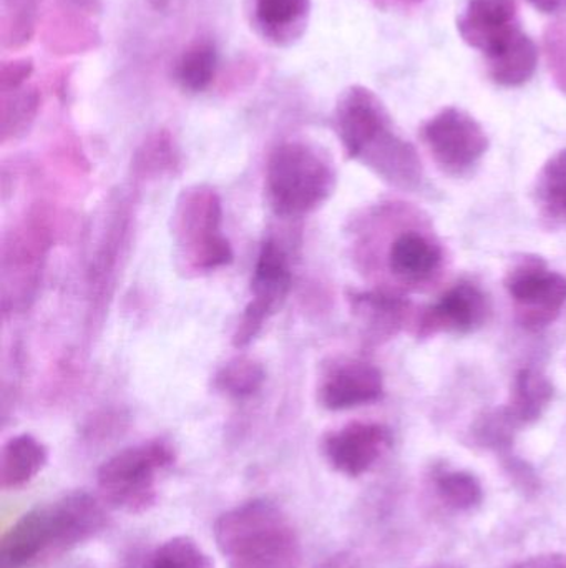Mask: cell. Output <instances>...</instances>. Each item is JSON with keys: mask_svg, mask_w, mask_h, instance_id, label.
<instances>
[{"mask_svg": "<svg viewBox=\"0 0 566 568\" xmlns=\"http://www.w3.org/2000/svg\"><path fill=\"white\" fill-rule=\"evenodd\" d=\"M335 122L349 159L364 163L398 189L421 186L424 173L418 150L395 132L388 109L372 90L362 85L344 90Z\"/></svg>", "mask_w": 566, "mask_h": 568, "instance_id": "6da1fadb", "label": "cell"}, {"mask_svg": "<svg viewBox=\"0 0 566 568\" xmlns=\"http://www.w3.org/2000/svg\"><path fill=\"white\" fill-rule=\"evenodd\" d=\"M215 540L229 568H301L302 546L285 513L269 500L239 504L218 517Z\"/></svg>", "mask_w": 566, "mask_h": 568, "instance_id": "7a4b0ae2", "label": "cell"}, {"mask_svg": "<svg viewBox=\"0 0 566 568\" xmlns=\"http://www.w3.org/2000/svg\"><path fill=\"white\" fill-rule=\"evenodd\" d=\"M331 165L305 143L279 145L269 156L266 193L276 215L302 216L318 209L331 195Z\"/></svg>", "mask_w": 566, "mask_h": 568, "instance_id": "3957f363", "label": "cell"}, {"mask_svg": "<svg viewBox=\"0 0 566 568\" xmlns=\"http://www.w3.org/2000/svg\"><path fill=\"white\" fill-rule=\"evenodd\" d=\"M173 463L175 450L165 440H150L120 450L96 474L102 503L126 514L148 513L158 499V476Z\"/></svg>", "mask_w": 566, "mask_h": 568, "instance_id": "277c9868", "label": "cell"}, {"mask_svg": "<svg viewBox=\"0 0 566 568\" xmlns=\"http://www.w3.org/2000/svg\"><path fill=\"white\" fill-rule=\"evenodd\" d=\"M422 142L434 162L447 173H464L488 150L484 126L465 110L447 106L422 125Z\"/></svg>", "mask_w": 566, "mask_h": 568, "instance_id": "5b68a950", "label": "cell"}, {"mask_svg": "<svg viewBox=\"0 0 566 568\" xmlns=\"http://www.w3.org/2000/svg\"><path fill=\"white\" fill-rule=\"evenodd\" d=\"M505 290L514 301L518 321L527 329L550 326L566 303V278L541 258H527L508 272Z\"/></svg>", "mask_w": 566, "mask_h": 568, "instance_id": "8992f818", "label": "cell"}, {"mask_svg": "<svg viewBox=\"0 0 566 568\" xmlns=\"http://www.w3.org/2000/svg\"><path fill=\"white\" fill-rule=\"evenodd\" d=\"M289 287H291V272H289L288 256L276 243H265L259 252L255 276H253V300L246 307L236 331L235 346H246L258 336L268 317L285 303Z\"/></svg>", "mask_w": 566, "mask_h": 568, "instance_id": "52a82bcc", "label": "cell"}, {"mask_svg": "<svg viewBox=\"0 0 566 568\" xmlns=\"http://www.w3.org/2000/svg\"><path fill=\"white\" fill-rule=\"evenodd\" d=\"M179 223L183 245L192 253L196 268L215 270L231 262V248L222 235V203L215 193H189Z\"/></svg>", "mask_w": 566, "mask_h": 568, "instance_id": "ba28073f", "label": "cell"}, {"mask_svg": "<svg viewBox=\"0 0 566 568\" xmlns=\"http://www.w3.org/2000/svg\"><path fill=\"white\" fill-rule=\"evenodd\" d=\"M491 306L477 284L461 282L449 287L431 306L425 307L415 324L419 337L439 333L469 334L484 326Z\"/></svg>", "mask_w": 566, "mask_h": 568, "instance_id": "9c48e42d", "label": "cell"}, {"mask_svg": "<svg viewBox=\"0 0 566 568\" xmlns=\"http://www.w3.org/2000/svg\"><path fill=\"white\" fill-rule=\"evenodd\" d=\"M457 30L471 49L488 59L522 32L517 0H469Z\"/></svg>", "mask_w": 566, "mask_h": 568, "instance_id": "30bf717a", "label": "cell"}, {"mask_svg": "<svg viewBox=\"0 0 566 568\" xmlns=\"http://www.w3.org/2000/svg\"><path fill=\"white\" fill-rule=\"evenodd\" d=\"M388 446L389 430L381 424L351 423L326 437L325 454L338 473L359 477L378 463Z\"/></svg>", "mask_w": 566, "mask_h": 568, "instance_id": "8fae6325", "label": "cell"}, {"mask_svg": "<svg viewBox=\"0 0 566 568\" xmlns=\"http://www.w3.org/2000/svg\"><path fill=\"white\" fill-rule=\"evenodd\" d=\"M388 263L398 282L419 287L438 278L444 265V250L432 233L405 230L392 240Z\"/></svg>", "mask_w": 566, "mask_h": 568, "instance_id": "7c38bea8", "label": "cell"}, {"mask_svg": "<svg viewBox=\"0 0 566 568\" xmlns=\"http://www.w3.org/2000/svg\"><path fill=\"white\" fill-rule=\"evenodd\" d=\"M92 494L76 490L50 504L55 556L89 542L109 526L105 507Z\"/></svg>", "mask_w": 566, "mask_h": 568, "instance_id": "4fadbf2b", "label": "cell"}, {"mask_svg": "<svg viewBox=\"0 0 566 568\" xmlns=\"http://www.w3.org/2000/svg\"><path fill=\"white\" fill-rule=\"evenodd\" d=\"M52 556H55V534L50 506L35 507L20 517L0 542L2 568L35 566Z\"/></svg>", "mask_w": 566, "mask_h": 568, "instance_id": "5bb4252c", "label": "cell"}, {"mask_svg": "<svg viewBox=\"0 0 566 568\" xmlns=\"http://www.w3.org/2000/svg\"><path fill=\"white\" fill-rule=\"evenodd\" d=\"M384 396V379L378 367L349 361L335 367L319 389V399L329 410H348L378 403Z\"/></svg>", "mask_w": 566, "mask_h": 568, "instance_id": "9a60e30c", "label": "cell"}, {"mask_svg": "<svg viewBox=\"0 0 566 568\" xmlns=\"http://www.w3.org/2000/svg\"><path fill=\"white\" fill-rule=\"evenodd\" d=\"M253 30L269 45L291 47L308 29L311 0H248Z\"/></svg>", "mask_w": 566, "mask_h": 568, "instance_id": "2e32d148", "label": "cell"}, {"mask_svg": "<svg viewBox=\"0 0 566 568\" xmlns=\"http://www.w3.org/2000/svg\"><path fill=\"white\" fill-rule=\"evenodd\" d=\"M351 303L356 316L374 339L394 336L411 316V301L391 291L354 293L351 294Z\"/></svg>", "mask_w": 566, "mask_h": 568, "instance_id": "e0dca14e", "label": "cell"}, {"mask_svg": "<svg viewBox=\"0 0 566 568\" xmlns=\"http://www.w3.org/2000/svg\"><path fill=\"white\" fill-rule=\"evenodd\" d=\"M554 397V386L538 371L525 367L517 373L512 384L511 400L498 413L512 427L534 423L547 409Z\"/></svg>", "mask_w": 566, "mask_h": 568, "instance_id": "ac0fdd59", "label": "cell"}, {"mask_svg": "<svg viewBox=\"0 0 566 568\" xmlns=\"http://www.w3.org/2000/svg\"><path fill=\"white\" fill-rule=\"evenodd\" d=\"M49 460V450L30 434L7 440L0 457L2 489H20L35 479Z\"/></svg>", "mask_w": 566, "mask_h": 568, "instance_id": "d6986e66", "label": "cell"}, {"mask_svg": "<svg viewBox=\"0 0 566 568\" xmlns=\"http://www.w3.org/2000/svg\"><path fill=\"white\" fill-rule=\"evenodd\" d=\"M485 60L488 75L497 85L515 89L525 85L534 77L538 65V47L522 30L501 52Z\"/></svg>", "mask_w": 566, "mask_h": 568, "instance_id": "ffe728a7", "label": "cell"}, {"mask_svg": "<svg viewBox=\"0 0 566 568\" xmlns=\"http://www.w3.org/2000/svg\"><path fill=\"white\" fill-rule=\"evenodd\" d=\"M218 70V50L209 39L189 43L173 67L176 85L186 93H202L209 89Z\"/></svg>", "mask_w": 566, "mask_h": 568, "instance_id": "44dd1931", "label": "cell"}, {"mask_svg": "<svg viewBox=\"0 0 566 568\" xmlns=\"http://www.w3.org/2000/svg\"><path fill=\"white\" fill-rule=\"evenodd\" d=\"M40 106L37 87L25 85L2 92V139H16L27 132Z\"/></svg>", "mask_w": 566, "mask_h": 568, "instance_id": "7402d4cb", "label": "cell"}, {"mask_svg": "<svg viewBox=\"0 0 566 568\" xmlns=\"http://www.w3.org/2000/svg\"><path fill=\"white\" fill-rule=\"evenodd\" d=\"M538 203L550 219L566 223V150L548 160L537 183Z\"/></svg>", "mask_w": 566, "mask_h": 568, "instance_id": "603a6c76", "label": "cell"}, {"mask_svg": "<svg viewBox=\"0 0 566 568\" xmlns=\"http://www.w3.org/2000/svg\"><path fill=\"white\" fill-rule=\"evenodd\" d=\"M148 568H215V562L195 539L176 536L155 550Z\"/></svg>", "mask_w": 566, "mask_h": 568, "instance_id": "cb8c5ba5", "label": "cell"}, {"mask_svg": "<svg viewBox=\"0 0 566 568\" xmlns=\"http://www.w3.org/2000/svg\"><path fill=\"white\" fill-rule=\"evenodd\" d=\"M37 0H3L2 42L20 49L35 32Z\"/></svg>", "mask_w": 566, "mask_h": 568, "instance_id": "d4e9b609", "label": "cell"}, {"mask_svg": "<svg viewBox=\"0 0 566 568\" xmlns=\"http://www.w3.org/2000/svg\"><path fill=\"white\" fill-rule=\"evenodd\" d=\"M265 377L261 364L246 357H238L219 371L216 376V386L229 396L246 397L251 396L263 386Z\"/></svg>", "mask_w": 566, "mask_h": 568, "instance_id": "484cf974", "label": "cell"}, {"mask_svg": "<svg viewBox=\"0 0 566 568\" xmlns=\"http://www.w3.org/2000/svg\"><path fill=\"white\" fill-rule=\"evenodd\" d=\"M439 493L449 506L471 509L482 499V489L474 476L465 473L442 474L438 480Z\"/></svg>", "mask_w": 566, "mask_h": 568, "instance_id": "4316f807", "label": "cell"}, {"mask_svg": "<svg viewBox=\"0 0 566 568\" xmlns=\"http://www.w3.org/2000/svg\"><path fill=\"white\" fill-rule=\"evenodd\" d=\"M545 53H547L548 69L566 92V19L550 26L545 36Z\"/></svg>", "mask_w": 566, "mask_h": 568, "instance_id": "83f0119b", "label": "cell"}, {"mask_svg": "<svg viewBox=\"0 0 566 568\" xmlns=\"http://www.w3.org/2000/svg\"><path fill=\"white\" fill-rule=\"evenodd\" d=\"M33 73V62L30 59H16L6 62L0 70V90L19 89L29 82Z\"/></svg>", "mask_w": 566, "mask_h": 568, "instance_id": "f1b7e54d", "label": "cell"}, {"mask_svg": "<svg viewBox=\"0 0 566 568\" xmlns=\"http://www.w3.org/2000/svg\"><path fill=\"white\" fill-rule=\"evenodd\" d=\"M535 10L548 16L566 12V0H527Z\"/></svg>", "mask_w": 566, "mask_h": 568, "instance_id": "f546056e", "label": "cell"}, {"mask_svg": "<svg viewBox=\"0 0 566 568\" xmlns=\"http://www.w3.org/2000/svg\"><path fill=\"white\" fill-rule=\"evenodd\" d=\"M402 2L419 3L422 2V0H402Z\"/></svg>", "mask_w": 566, "mask_h": 568, "instance_id": "4dcf8cb0", "label": "cell"}, {"mask_svg": "<svg viewBox=\"0 0 566 568\" xmlns=\"http://www.w3.org/2000/svg\"><path fill=\"white\" fill-rule=\"evenodd\" d=\"M325 568H344L342 566H339V564H331V566L325 567Z\"/></svg>", "mask_w": 566, "mask_h": 568, "instance_id": "1f68e13d", "label": "cell"}]
</instances>
